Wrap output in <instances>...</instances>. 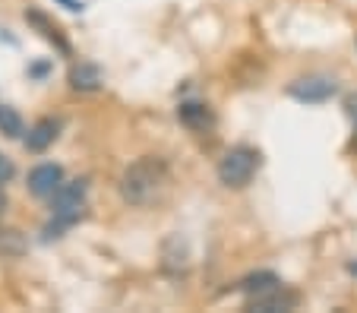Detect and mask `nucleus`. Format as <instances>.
Segmentation results:
<instances>
[{
  "mask_svg": "<svg viewBox=\"0 0 357 313\" xmlns=\"http://www.w3.org/2000/svg\"><path fill=\"white\" fill-rule=\"evenodd\" d=\"M70 86L79 89V92H95V89H101V70L86 61L76 63V67L70 70Z\"/></svg>",
  "mask_w": 357,
  "mask_h": 313,
  "instance_id": "9",
  "label": "nucleus"
},
{
  "mask_svg": "<svg viewBox=\"0 0 357 313\" xmlns=\"http://www.w3.org/2000/svg\"><path fill=\"white\" fill-rule=\"evenodd\" d=\"M57 133H61V121H54V117H45V121H38L32 130H29L26 149L29 152H45L47 146L57 139Z\"/></svg>",
  "mask_w": 357,
  "mask_h": 313,
  "instance_id": "8",
  "label": "nucleus"
},
{
  "mask_svg": "<svg viewBox=\"0 0 357 313\" xmlns=\"http://www.w3.org/2000/svg\"><path fill=\"white\" fill-rule=\"evenodd\" d=\"M344 108H348L351 121H354V149H357V96H348V102H344Z\"/></svg>",
  "mask_w": 357,
  "mask_h": 313,
  "instance_id": "15",
  "label": "nucleus"
},
{
  "mask_svg": "<svg viewBox=\"0 0 357 313\" xmlns=\"http://www.w3.org/2000/svg\"><path fill=\"white\" fill-rule=\"evenodd\" d=\"M338 92V82L332 76H301L288 86V96L303 105H323Z\"/></svg>",
  "mask_w": 357,
  "mask_h": 313,
  "instance_id": "4",
  "label": "nucleus"
},
{
  "mask_svg": "<svg viewBox=\"0 0 357 313\" xmlns=\"http://www.w3.org/2000/svg\"><path fill=\"white\" fill-rule=\"evenodd\" d=\"M3 209H7V193L0 190V215H3Z\"/></svg>",
  "mask_w": 357,
  "mask_h": 313,
  "instance_id": "17",
  "label": "nucleus"
},
{
  "mask_svg": "<svg viewBox=\"0 0 357 313\" xmlns=\"http://www.w3.org/2000/svg\"><path fill=\"white\" fill-rule=\"evenodd\" d=\"M0 130L7 133V137H22V117L16 114L10 105H0Z\"/></svg>",
  "mask_w": 357,
  "mask_h": 313,
  "instance_id": "13",
  "label": "nucleus"
},
{
  "mask_svg": "<svg viewBox=\"0 0 357 313\" xmlns=\"http://www.w3.org/2000/svg\"><path fill=\"white\" fill-rule=\"evenodd\" d=\"M177 121L187 130H193V133H202V130L215 127V114H212L209 105H202V102H183L181 108H177Z\"/></svg>",
  "mask_w": 357,
  "mask_h": 313,
  "instance_id": "7",
  "label": "nucleus"
},
{
  "mask_svg": "<svg viewBox=\"0 0 357 313\" xmlns=\"http://www.w3.org/2000/svg\"><path fill=\"white\" fill-rule=\"evenodd\" d=\"M351 273H354V275H357V263H351Z\"/></svg>",
  "mask_w": 357,
  "mask_h": 313,
  "instance_id": "18",
  "label": "nucleus"
},
{
  "mask_svg": "<svg viewBox=\"0 0 357 313\" xmlns=\"http://www.w3.org/2000/svg\"><path fill=\"white\" fill-rule=\"evenodd\" d=\"M29 250V241L16 228H0V259H16Z\"/></svg>",
  "mask_w": 357,
  "mask_h": 313,
  "instance_id": "10",
  "label": "nucleus"
},
{
  "mask_svg": "<svg viewBox=\"0 0 357 313\" xmlns=\"http://www.w3.org/2000/svg\"><path fill=\"white\" fill-rule=\"evenodd\" d=\"M168 187V165L158 155H142L121 174V197L130 206H149Z\"/></svg>",
  "mask_w": 357,
  "mask_h": 313,
  "instance_id": "1",
  "label": "nucleus"
},
{
  "mask_svg": "<svg viewBox=\"0 0 357 313\" xmlns=\"http://www.w3.org/2000/svg\"><path fill=\"white\" fill-rule=\"evenodd\" d=\"M26 20L32 22V26H38V29H41V35H45L47 41H54V45H57V51H63V54H70V45H67V38H63V35H61V29H57V26H51V22H47V16H45V13H38V10H26Z\"/></svg>",
  "mask_w": 357,
  "mask_h": 313,
  "instance_id": "11",
  "label": "nucleus"
},
{
  "mask_svg": "<svg viewBox=\"0 0 357 313\" xmlns=\"http://www.w3.org/2000/svg\"><path fill=\"white\" fill-rule=\"evenodd\" d=\"M63 187V168L61 165H38L29 171V193L38 199H51Z\"/></svg>",
  "mask_w": 357,
  "mask_h": 313,
  "instance_id": "6",
  "label": "nucleus"
},
{
  "mask_svg": "<svg viewBox=\"0 0 357 313\" xmlns=\"http://www.w3.org/2000/svg\"><path fill=\"white\" fill-rule=\"evenodd\" d=\"M86 181H73V184H63L61 190L51 197V222L45 225V241H57L70 231V228L86 215Z\"/></svg>",
  "mask_w": 357,
  "mask_h": 313,
  "instance_id": "2",
  "label": "nucleus"
},
{
  "mask_svg": "<svg viewBox=\"0 0 357 313\" xmlns=\"http://www.w3.org/2000/svg\"><path fill=\"white\" fill-rule=\"evenodd\" d=\"M301 304V294L291 291L284 285H275L263 294H253L247 304V310H257V313H284V310H294Z\"/></svg>",
  "mask_w": 357,
  "mask_h": 313,
  "instance_id": "5",
  "label": "nucleus"
},
{
  "mask_svg": "<svg viewBox=\"0 0 357 313\" xmlns=\"http://www.w3.org/2000/svg\"><path fill=\"white\" fill-rule=\"evenodd\" d=\"M275 285H282V279H278L275 273H257V275H247L237 288L253 298V294H263V291H269V288H275Z\"/></svg>",
  "mask_w": 357,
  "mask_h": 313,
  "instance_id": "12",
  "label": "nucleus"
},
{
  "mask_svg": "<svg viewBox=\"0 0 357 313\" xmlns=\"http://www.w3.org/2000/svg\"><path fill=\"white\" fill-rule=\"evenodd\" d=\"M257 171H259V152L250 149V146H234V149H228L222 155V162H218V181H222L225 187L241 190V187H247L250 181H253Z\"/></svg>",
  "mask_w": 357,
  "mask_h": 313,
  "instance_id": "3",
  "label": "nucleus"
},
{
  "mask_svg": "<svg viewBox=\"0 0 357 313\" xmlns=\"http://www.w3.org/2000/svg\"><path fill=\"white\" fill-rule=\"evenodd\" d=\"M13 174H16V168H13V162H10L3 152H0V184H7V181H13Z\"/></svg>",
  "mask_w": 357,
  "mask_h": 313,
  "instance_id": "14",
  "label": "nucleus"
},
{
  "mask_svg": "<svg viewBox=\"0 0 357 313\" xmlns=\"http://www.w3.org/2000/svg\"><path fill=\"white\" fill-rule=\"evenodd\" d=\"M67 10H86V0H61Z\"/></svg>",
  "mask_w": 357,
  "mask_h": 313,
  "instance_id": "16",
  "label": "nucleus"
}]
</instances>
